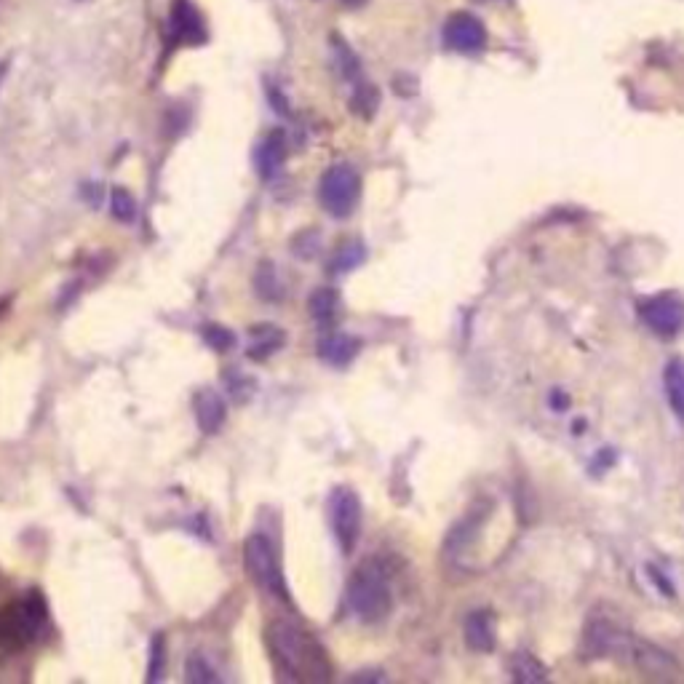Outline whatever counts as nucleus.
<instances>
[{
    "mask_svg": "<svg viewBox=\"0 0 684 684\" xmlns=\"http://www.w3.org/2000/svg\"><path fill=\"white\" fill-rule=\"evenodd\" d=\"M548 676V671L540 666V660H535L527 652H519L513 658V679L516 682H543Z\"/></svg>",
    "mask_w": 684,
    "mask_h": 684,
    "instance_id": "6ab92c4d",
    "label": "nucleus"
},
{
    "mask_svg": "<svg viewBox=\"0 0 684 684\" xmlns=\"http://www.w3.org/2000/svg\"><path fill=\"white\" fill-rule=\"evenodd\" d=\"M342 3H345V6H351V9H361L367 0H342Z\"/></svg>",
    "mask_w": 684,
    "mask_h": 684,
    "instance_id": "a878e982",
    "label": "nucleus"
},
{
    "mask_svg": "<svg viewBox=\"0 0 684 684\" xmlns=\"http://www.w3.org/2000/svg\"><path fill=\"white\" fill-rule=\"evenodd\" d=\"M43 623H46V602L38 591H30V594L22 599V602L11 610L9 620H6V631H9L14 639H35L41 634Z\"/></svg>",
    "mask_w": 684,
    "mask_h": 684,
    "instance_id": "1a4fd4ad",
    "label": "nucleus"
},
{
    "mask_svg": "<svg viewBox=\"0 0 684 684\" xmlns=\"http://www.w3.org/2000/svg\"><path fill=\"white\" fill-rule=\"evenodd\" d=\"M495 618L492 612L476 610L465 618V642L476 652H492L495 650Z\"/></svg>",
    "mask_w": 684,
    "mask_h": 684,
    "instance_id": "ddd939ff",
    "label": "nucleus"
},
{
    "mask_svg": "<svg viewBox=\"0 0 684 684\" xmlns=\"http://www.w3.org/2000/svg\"><path fill=\"white\" fill-rule=\"evenodd\" d=\"M588 658H612L623 666H634L650 676L676 674V660L655 644L644 642L639 636L628 634L623 628L612 626L610 620H591L586 628Z\"/></svg>",
    "mask_w": 684,
    "mask_h": 684,
    "instance_id": "f257e3e1",
    "label": "nucleus"
},
{
    "mask_svg": "<svg viewBox=\"0 0 684 684\" xmlns=\"http://www.w3.org/2000/svg\"><path fill=\"white\" fill-rule=\"evenodd\" d=\"M639 316L658 337H676L684 329V300L671 292L658 294L639 305Z\"/></svg>",
    "mask_w": 684,
    "mask_h": 684,
    "instance_id": "0eeeda50",
    "label": "nucleus"
},
{
    "mask_svg": "<svg viewBox=\"0 0 684 684\" xmlns=\"http://www.w3.org/2000/svg\"><path fill=\"white\" fill-rule=\"evenodd\" d=\"M270 655L289 682H326L329 679V658L321 644L302 628L286 620H276L268 628Z\"/></svg>",
    "mask_w": 684,
    "mask_h": 684,
    "instance_id": "f03ea898",
    "label": "nucleus"
},
{
    "mask_svg": "<svg viewBox=\"0 0 684 684\" xmlns=\"http://www.w3.org/2000/svg\"><path fill=\"white\" fill-rule=\"evenodd\" d=\"M204 342L212 348V351L217 353H225L233 348V342H236V337H233V332L230 329H225V326L220 324H209L204 326Z\"/></svg>",
    "mask_w": 684,
    "mask_h": 684,
    "instance_id": "5701e85b",
    "label": "nucleus"
},
{
    "mask_svg": "<svg viewBox=\"0 0 684 684\" xmlns=\"http://www.w3.org/2000/svg\"><path fill=\"white\" fill-rule=\"evenodd\" d=\"M244 567L249 572V578L265 594L276 596L281 602H289V588H286L284 572H281V564H278L276 548L262 532L249 535V540L244 543Z\"/></svg>",
    "mask_w": 684,
    "mask_h": 684,
    "instance_id": "20e7f679",
    "label": "nucleus"
},
{
    "mask_svg": "<svg viewBox=\"0 0 684 684\" xmlns=\"http://www.w3.org/2000/svg\"><path fill=\"white\" fill-rule=\"evenodd\" d=\"M163 660H166V644L163 636L155 634L150 642V666H147V682L155 684L163 676Z\"/></svg>",
    "mask_w": 684,
    "mask_h": 684,
    "instance_id": "b1692460",
    "label": "nucleus"
},
{
    "mask_svg": "<svg viewBox=\"0 0 684 684\" xmlns=\"http://www.w3.org/2000/svg\"><path fill=\"white\" fill-rule=\"evenodd\" d=\"M361 196V180L353 166L348 163H334L324 171L321 185H318V198L332 217H348L356 209Z\"/></svg>",
    "mask_w": 684,
    "mask_h": 684,
    "instance_id": "39448f33",
    "label": "nucleus"
},
{
    "mask_svg": "<svg viewBox=\"0 0 684 684\" xmlns=\"http://www.w3.org/2000/svg\"><path fill=\"white\" fill-rule=\"evenodd\" d=\"M185 679L190 684H214L220 682V676L209 666V660H204L201 655H190L188 666H185Z\"/></svg>",
    "mask_w": 684,
    "mask_h": 684,
    "instance_id": "4be33fe9",
    "label": "nucleus"
},
{
    "mask_svg": "<svg viewBox=\"0 0 684 684\" xmlns=\"http://www.w3.org/2000/svg\"><path fill=\"white\" fill-rule=\"evenodd\" d=\"M284 345V332H278L273 326H260L252 329V345H249V359H268Z\"/></svg>",
    "mask_w": 684,
    "mask_h": 684,
    "instance_id": "f3484780",
    "label": "nucleus"
},
{
    "mask_svg": "<svg viewBox=\"0 0 684 684\" xmlns=\"http://www.w3.org/2000/svg\"><path fill=\"white\" fill-rule=\"evenodd\" d=\"M329 522L342 554H351L361 535V500L348 487H337L329 497Z\"/></svg>",
    "mask_w": 684,
    "mask_h": 684,
    "instance_id": "423d86ee",
    "label": "nucleus"
},
{
    "mask_svg": "<svg viewBox=\"0 0 684 684\" xmlns=\"http://www.w3.org/2000/svg\"><path fill=\"white\" fill-rule=\"evenodd\" d=\"M345 599L356 618L367 623L383 620L393 607L391 575L380 562H364L348 580Z\"/></svg>",
    "mask_w": 684,
    "mask_h": 684,
    "instance_id": "7ed1b4c3",
    "label": "nucleus"
},
{
    "mask_svg": "<svg viewBox=\"0 0 684 684\" xmlns=\"http://www.w3.org/2000/svg\"><path fill=\"white\" fill-rule=\"evenodd\" d=\"M254 286H257V292L265 297V300H276L278 297V281H276V273H273V265H262L260 270H257V278H254Z\"/></svg>",
    "mask_w": 684,
    "mask_h": 684,
    "instance_id": "393cba45",
    "label": "nucleus"
},
{
    "mask_svg": "<svg viewBox=\"0 0 684 684\" xmlns=\"http://www.w3.org/2000/svg\"><path fill=\"white\" fill-rule=\"evenodd\" d=\"M193 409H196L198 428H201L204 433L220 431L222 423H225V415H228V409H225V401H222L220 393L212 391V388H206V391L196 393Z\"/></svg>",
    "mask_w": 684,
    "mask_h": 684,
    "instance_id": "f8f14e48",
    "label": "nucleus"
},
{
    "mask_svg": "<svg viewBox=\"0 0 684 684\" xmlns=\"http://www.w3.org/2000/svg\"><path fill=\"white\" fill-rule=\"evenodd\" d=\"M169 41L174 46H201L206 41V25L190 0H177L169 19Z\"/></svg>",
    "mask_w": 684,
    "mask_h": 684,
    "instance_id": "9d476101",
    "label": "nucleus"
},
{
    "mask_svg": "<svg viewBox=\"0 0 684 684\" xmlns=\"http://www.w3.org/2000/svg\"><path fill=\"white\" fill-rule=\"evenodd\" d=\"M663 388L676 420L684 425V359H671L663 369Z\"/></svg>",
    "mask_w": 684,
    "mask_h": 684,
    "instance_id": "2eb2a0df",
    "label": "nucleus"
},
{
    "mask_svg": "<svg viewBox=\"0 0 684 684\" xmlns=\"http://www.w3.org/2000/svg\"><path fill=\"white\" fill-rule=\"evenodd\" d=\"M308 310L310 316L316 318L321 326L332 324L334 316H337V310H340V294H337V289H332V286L316 289V292L310 294Z\"/></svg>",
    "mask_w": 684,
    "mask_h": 684,
    "instance_id": "dca6fc26",
    "label": "nucleus"
},
{
    "mask_svg": "<svg viewBox=\"0 0 684 684\" xmlns=\"http://www.w3.org/2000/svg\"><path fill=\"white\" fill-rule=\"evenodd\" d=\"M110 212L118 222H134L137 217V201L126 188L110 190Z\"/></svg>",
    "mask_w": 684,
    "mask_h": 684,
    "instance_id": "aec40b11",
    "label": "nucleus"
},
{
    "mask_svg": "<svg viewBox=\"0 0 684 684\" xmlns=\"http://www.w3.org/2000/svg\"><path fill=\"white\" fill-rule=\"evenodd\" d=\"M377 105H380V94H377L375 86H369V83H359V86H356V91H353V99H351L353 113H359V115H364V118H369V115L377 110Z\"/></svg>",
    "mask_w": 684,
    "mask_h": 684,
    "instance_id": "412c9836",
    "label": "nucleus"
},
{
    "mask_svg": "<svg viewBox=\"0 0 684 684\" xmlns=\"http://www.w3.org/2000/svg\"><path fill=\"white\" fill-rule=\"evenodd\" d=\"M359 348L361 342L356 340V337H351V334H329V337H324L321 345H318V356H321L326 364L345 367V364H351V361L356 359Z\"/></svg>",
    "mask_w": 684,
    "mask_h": 684,
    "instance_id": "4468645a",
    "label": "nucleus"
},
{
    "mask_svg": "<svg viewBox=\"0 0 684 684\" xmlns=\"http://www.w3.org/2000/svg\"><path fill=\"white\" fill-rule=\"evenodd\" d=\"M444 43L447 49L460 51V54H476L487 46V27L473 14H455L444 25Z\"/></svg>",
    "mask_w": 684,
    "mask_h": 684,
    "instance_id": "6e6552de",
    "label": "nucleus"
},
{
    "mask_svg": "<svg viewBox=\"0 0 684 684\" xmlns=\"http://www.w3.org/2000/svg\"><path fill=\"white\" fill-rule=\"evenodd\" d=\"M364 257H367V252H364V246L359 244V241H351V244H345L337 249V254L332 257V265H329V270H334V273H348V270L359 268L361 262H364Z\"/></svg>",
    "mask_w": 684,
    "mask_h": 684,
    "instance_id": "a211bd4d",
    "label": "nucleus"
},
{
    "mask_svg": "<svg viewBox=\"0 0 684 684\" xmlns=\"http://www.w3.org/2000/svg\"><path fill=\"white\" fill-rule=\"evenodd\" d=\"M286 161V137L284 131H270L268 137L262 139L254 153V166L260 171L262 180H273Z\"/></svg>",
    "mask_w": 684,
    "mask_h": 684,
    "instance_id": "9b49d317",
    "label": "nucleus"
}]
</instances>
